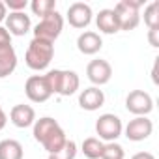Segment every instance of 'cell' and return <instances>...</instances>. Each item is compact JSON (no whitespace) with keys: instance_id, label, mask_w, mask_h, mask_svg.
Returning a JSON list of instances; mask_svg holds the SVG:
<instances>
[{"instance_id":"8fae6325","label":"cell","mask_w":159,"mask_h":159,"mask_svg":"<svg viewBox=\"0 0 159 159\" xmlns=\"http://www.w3.org/2000/svg\"><path fill=\"white\" fill-rule=\"evenodd\" d=\"M66 17H67V23L73 26V28H86L90 23H92V19H94V13H92V8L88 6V4H84V2H75V4H71L69 8H67V13H66Z\"/></svg>"},{"instance_id":"f546056e","label":"cell","mask_w":159,"mask_h":159,"mask_svg":"<svg viewBox=\"0 0 159 159\" xmlns=\"http://www.w3.org/2000/svg\"><path fill=\"white\" fill-rule=\"evenodd\" d=\"M157 62H159V58H155V64H153V69H152V79H153L155 84H157Z\"/></svg>"},{"instance_id":"4316f807","label":"cell","mask_w":159,"mask_h":159,"mask_svg":"<svg viewBox=\"0 0 159 159\" xmlns=\"http://www.w3.org/2000/svg\"><path fill=\"white\" fill-rule=\"evenodd\" d=\"M131 159H155V155L150 153V152H139V153H135Z\"/></svg>"},{"instance_id":"83f0119b","label":"cell","mask_w":159,"mask_h":159,"mask_svg":"<svg viewBox=\"0 0 159 159\" xmlns=\"http://www.w3.org/2000/svg\"><path fill=\"white\" fill-rule=\"evenodd\" d=\"M6 124H8V114L4 112V109H2V107H0V131L6 127Z\"/></svg>"},{"instance_id":"6da1fadb","label":"cell","mask_w":159,"mask_h":159,"mask_svg":"<svg viewBox=\"0 0 159 159\" xmlns=\"http://www.w3.org/2000/svg\"><path fill=\"white\" fill-rule=\"evenodd\" d=\"M32 127H34L32 135H34L36 142H39L47 150V153H56L58 150H62V146L67 140L62 125L51 116H43V118L36 120Z\"/></svg>"},{"instance_id":"7a4b0ae2","label":"cell","mask_w":159,"mask_h":159,"mask_svg":"<svg viewBox=\"0 0 159 159\" xmlns=\"http://www.w3.org/2000/svg\"><path fill=\"white\" fill-rule=\"evenodd\" d=\"M45 81L51 88V94H58L64 98L73 96L81 86V79L71 69H51L45 73Z\"/></svg>"},{"instance_id":"603a6c76","label":"cell","mask_w":159,"mask_h":159,"mask_svg":"<svg viewBox=\"0 0 159 159\" xmlns=\"http://www.w3.org/2000/svg\"><path fill=\"white\" fill-rule=\"evenodd\" d=\"M101 159H125V152L118 142H105Z\"/></svg>"},{"instance_id":"9a60e30c","label":"cell","mask_w":159,"mask_h":159,"mask_svg":"<svg viewBox=\"0 0 159 159\" xmlns=\"http://www.w3.org/2000/svg\"><path fill=\"white\" fill-rule=\"evenodd\" d=\"M103 103H105V94L98 86L84 88L81 94H79V105H81V109H84V111L94 112V111L101 109Z\"/></svg>"},{"instance_id":"d4e9b609","label":"cell","mask_w":159,"mask_h":159,"mask_svg":"<svg viewBox=\"0 0 159 159\" xmlns=\"http://www.w3.org/2000/svg\"><path fill=\"white\" fill-rule=\"evenodd\" d=\"M6 47H11V36L6 30V26L0 25V49H6Z\"/></svg>"},{"instance_id":"484cf974","label":"cell","mask_w":159,"mask_h":159,"mask_svg":"<svg viewBox=\"0 0 159 159\" xmlns=\"http://www.w3.org/2000/svg\"><path fill=\"white\" fill-rule=\"evenodd\" d=\"M148 41L152 47H159V28H150L148 30Z\"/></svg>"},{"instance_id":"d6986e66","label":"cell","mask_w":159,"mask_h":159,"mask_svg":"<svg viewBox=\"0 0 159 159\" xmlns=\"http://www.w3.org/2000/svg\"><path fill=\"white\" fill-rule=\"evenodd\" d=\"M103 146H105V142H103V140H99L98 137H88V139H84V140H83L81 150H83L84 157H88V159H101Z\"/></svg>"},{"instance_id":"5bb4252c","label":"cell","mask_w":159,"mask_h":159,"mask_svg":"<svg viewBox=\"0 0 159 159\" xmlns=\"http://www.w3.org/2000/svg\"><path fill=\"white\" fill-rule=\"evenodd\" d=\"M10 120H11V124H13L15 127L26 129V127L34 125V122H36L38 118H36L34 107L25 105V103H19V105H15V107L10 111Z\"/></svg>"},{"instance_id":"7402d4cb","label":"cell","mask_w":159,"mask_h":159,"mask_svg":"<svg viewBox=\"0 0 159 159\" xmlns=\"http://www.w3.org/2000/svg\"><path fill=\"white\" fill-rule=\"evenodd\" d=\"M77 142L75 140H66V144L62 146V150H58L56 153H49V159H75L77 155Z\"/></svg>"},{"instance_id":"30bf717a","label":"cell","mask_w":159,"mask_h":159,"mask_svg":"<svg viewBox=\"0 0 159 159\" xmlns=\"http://www.w3.org/2000/svg\"><path fill=\"white\" fill-rule=\"evenodd\" d=\"M86 77L88 81L94 84V86H103L107 84L111 79H112V66L103 60V58H98V60H92L88 66H86Z\"/></svg>"},{"instance_id":"8992f818","label":"cell","mask_w":159,"mask_h":159,"mask_svg":"<svg viewBox=\"0 0 159 159\" xmlns=\"http://www.w3.org/2000/svg\"><path fill=\"white\" fill-rule=\"evenodd\" d=\"M96 133L99 135L98 139L103 142H116L124 133V124H122L120 116H116L112 112H105L96 122Z\"/></svg>"},{"instance_id":"52a82bcc","label":"cell","mask_w":159,"mask_h":159,"mask_svg":"<svg viewBox=\"0 0 159 159\" xmlns=\"http://www.w3.org/2000/svg\"><path fill=\"white\" fill-rule=\"evenodd\" d=\"M125 109L135 116H148L153 111V99L144 90H133L125 98Z\"/></svg>"},{"instance_id":"44dd1931","label":"cell","mask_w":159,"mask_h":159,"mask_svg":"<svg viewBox=\"0 0 159 159\" xmlns=\"http://www.w3.org/2000/svg\"><path fill=\"white\" fill-rule=\"evenodd\" d=\"M144 23L148 28H159V0H153L144 8Z\"/></svg>"},{"instance_id":"cb8c5ba5","label":"cell","mask_w":159,"mask_h":159,"mask_svg":"<svg viewBox=\"0 0 159 159\" xmlns=\"http://www.w3.org/2000/svg\"><path fill=\"white\" fill-rule=\"evenodd\" d=\"M6 10H10V13H15V11H25L28 2L26 0H6Z\"/></svg>"},{"instance_id":"2e32d148","label":"cell","mask_w":159,"mask_h":159,"mask_svg":"<svg viewBox=\"0 0 159 159\" xmlns=\"http://www.w3.org/2000/svg\"><path fill=\"white\" fill-rule=\"evenodd\" d=\"M96 26L101 34H107V36H112L116 32H120V23H118V17L114 13V10H101L98 15H96Z\"/></svg>"},{"instance_id":"5b68a950","label":"cell","mask_w":159,"mask_h":159,"mask_svg":"<svg viewBox=\"0 0 159 159\" xmlns=\"http://www.w3.org/2000/svg\"><path fill=\"white\" fill-rule=\"evenodd\" d=\"M62 30H64V17L58 11H52L43 19H39V23L34 26V38L54 43L60 38Z\"/></svg>"},{"instance_id":"ac0fdd59","label":"cell","mask_w":159,"mask_h":159,"mask_svg":"<svg viewBox=\"0 0 159 159\" xmlns=\"http://www.w3.org/2000/svg\"><path fill=\"white\" fill-rule=\"evenodd\" d=\"M25 150L23 144L15 139H4L0 140V159H23Z\"/></svg>"},{"instance_id":"f1b7e54d","label":"cell","mask_w":159,"mask_h":159,"mask_svg":"<svg viewBox=\"0 0 159 159\" xmlns=\"http://www.w3.org/2000/svg\"><path fill=\"white\" fill-rule=\"evenodd\" d=\"M6 17H8V10H6V4L0 0V23L2 21H6Z\"/></svg>"},{"instance_id":"e0dca14e","label":"cell","mask_w":159,"mask_h":159,"mask_svg":"<svg viewBox=\"0 0 159 159\" xmlns=\"http://www.w3.org/2000/svg\"><path fill=\"white\" fill-rule=\"evenodd\" d=\"M15 69H17V52L13 45L0 49V79L10 77Z\"/></svg>"},{"instance_id":"ffe728a7","label":"cell","mask_w":159,"mask_h":159,"mask_svg":"<svg viewBox=\"0 0 159 159\" xmlns=\"http://www.w3.org/2000/svg\"><path fill=\"white\" fill-rule=\"evenodd\" d=\"M30 10H32L34 15L43 19L45 15L56 11V0H32V2H30Z\"/></svg>"},{"instance_id":"4fadbf2b","label":"cell","mask_w":159,"mask_h":159,"mask_svg":"<svg viewBox=\"0 0 159 159\" xmlns=\"http://www.w3.org/2000/svg\"><path fill=\"white\" fill-rule=\"evenodd\" d=\"M101 47H103V39L94 30H84L81 36L77 38V49H79V52H83L86 56L98 54L101 51Z\"/></svg>"},{"instance_id":"7c38bea8","label":"cell","mask_w":159,"mask_h":159,"mask_svg":"<svg viewBox=\"0 0 159 159\" xmlns=\"http://www.w3.org/2000/svg\"><path fill=\"white\" fill-rule=\"evenodd\" d=\"M6 30L10 32V36H25L30 32L32 28V21H30V15H26L25 11H15V13H10L6 17Z\"/></svg>"},{"instance_id":"277c9868","label":"cell","mask_w":159,"mask_h":159,"mask_svg":"<svg viewBox=\"0 0 159 159\" xmlns=\"http://www.w3.org/2000/svg\"><path fill=\"white\" fill-rule=\"evenodd\" d=\"M140 8L142 2L140 0H120L114 6V13L120 23V30H135L140 23Z\"/></svg>"},{"instance_id":"9c48e42d","label":"cell","mask_w":159,"mask_h":159,"mask_svg":"<svg viewBox=\"0 0 159 159\" xmlns=\"http://www.w3.org/2000/svg\"><path fill=\"white\" fill-rule=\"evenodd\" d=\"M153 133V124L148 116H135L133 120H129V124L124 127V135L127 140L131 142H140L146 140L150 135Z\"/></svg>"},{"instance_id":"ba28073f","label":"cell","mask_w":159,"mask_h":159,"mask_svg":"<svg viewBox=\"0 0 159 159\" xmlns=\"http://www.w3.org/2000/svg\"><path fill=\"white\" fill-rule=\"evenodd\" d=\"M25 94L32 103H45L52 94L45 81V75H32L25 83Z\"/></svg>"},{"instance_id":"3957f363","label":"cell","mask_w":159,"mask_h":159,"mask_svg":"<svg viewBox=\"0 0 159 159\" xmlns=\"http://www.w3.org/2000/svg\"><path fill=\"white\" fill-rule=\"evenodd\" d=\"M52 56H54V43L34 38L28 43V49H26V54H25V62H26V66L30 69L43 71L52 62Z\"/></svg>"}]
</instances>
